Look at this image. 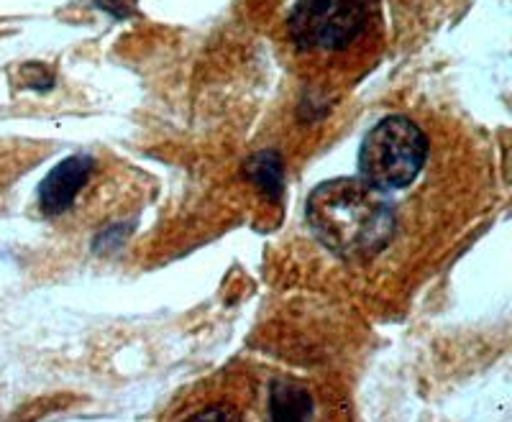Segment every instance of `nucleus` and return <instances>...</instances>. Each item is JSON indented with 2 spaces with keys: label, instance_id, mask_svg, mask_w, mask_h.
Here are the masks:
<instances>
[{
  "label": "nucleus",
  "instance_id": "f257e3e1",
  "mask_svg": "<svg viewBox=\"0 0 512 422\" xmlns=\"http://www.w3.org/2000/svg\"><path fill=\"white\" fill-rule=\"evenodd\" d=\"M305 218L315 238L344 259H369L387 249L395 236L390 197L361 177H341L315 187Z\"/></svg>",
  "mask_w": 512,
  "mask_h": 422
},
{
  "label": "nucleus",
  "instance_id": "f03ea898",
  "mask_svg": "<svg viewBox=\"0 0 512 422\" xmlns=\"http://www.w3.org/2000/svg\"><path fill=\"white\" fill-rule=\"evenodd\" d=\"M428 159L423 131L405 116H387L364 136L359 177L382 192L405 190L418 180Z\"/></svg>",
  "mask_w": 512,
  "mask_h": 422
},
{
  "label": "nucleus",
  "instance_id": "7ed1b4c3",
  "mask_svg": "<svg viewBox=\"0 0 512 422\" xmlns=\"http://www.w3.org/2000/svg\"><path fill=\"white\" fill-rule=\"evenodd\" d=\"M369 26V0H297L287 18L300 52H344Z\"/></svg>",
  "mask_w": 512,
  "mask_h": 422
},
{
  "label": "nucleus",
  "instance_id": "20e7f679",
  "mask_svg": "<svg viewBox=\"0 0 512 422\" xmlns=\"http://www.w3.org/2000/svg\"><path fill=\"white\" fill-rule=\"evenodd\" d=\"M259 422H320L318 397L297 376H269L262 392Z\"/></svg>",
  "mask_w": 512,
  "mask_h": 422
},
{
  "label": "nucleus",
  "instance_id": "39448f33",
  "mask_svg": "<svg viewBox=\"0 0 512 422\" xmlns=\"http://www.w3.org/2000/svg\"><path fill=\"white\" fill-rule=\"evenodd\" d=\"M95 172V162L90 154H75V157L59 162L39 185V208L49 218L64 215L77 203L90 177Z\"/></svg>",
  "mask_w": 512,
  "mask_h": 422
},
{
  "label": "nucleus",
  "instance_id": "423d86ee",
  "mask_svg": "<svg viewBox=\"0 0 512 422\" xmlns=\"http://www.w3.org/2000/svg\"><path fill=\"white\" fill-rule=\"evenodd\" d=\"M246 177L254 182L256 190L267 195V200L280 203L282 192H285V162H282L280 151H256L246 162Z\"/></svg>",
  "mask_w": 512,
  "mask_h": 422
},
{
  "label": "nucleus",
  "instance_id": "0eeeda50",
  "mask_svg": "<svg viewBox=\"0 0 512 422\" xmlns=\"http://www.w3.org/2000/svg\"><path fill=\"white\" fill-rule=\"evenodd\" d=\"M182 422H246L244 415L228 402H213V405H205L200 410L192 412L190 417H185Z\"/></svg>",
  "mask_w": 512,
  "mask_h": 422
}]
</instances>
